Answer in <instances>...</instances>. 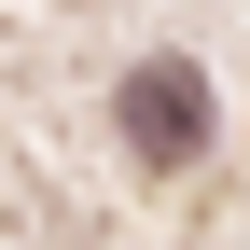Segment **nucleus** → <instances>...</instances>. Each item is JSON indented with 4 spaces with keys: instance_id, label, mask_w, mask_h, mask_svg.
Returning <instances> with one entry per match:
<instances>
[{
    "instance_id": "obj_1",
    "label": "nucleus",
    "mask_w": 250,
    "mask_h": 250,
    "mask_svg": "<svg viewBox=\"0 0 250 250\" xmlns=\"http://www.w3.org/2000/svg\"><path fill=\"white\" fill-rule=\"evenodd\" d=\"M195 139H208V83L195 70H139L125 83V153H139V167H181Z\"/></svg>"
}]
</instances>
